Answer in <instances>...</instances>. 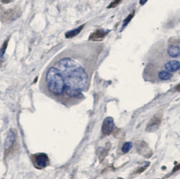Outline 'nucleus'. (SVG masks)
Masks as SVG:
<instances>
[{
	"label": "nucleus",
	"mask_w": 180,
	"mask_h": 179,
	"mask_svg": "<svg viewBox=\"0 0 180 179\" xmlns=\"http://www.w3.org/2000/svg\"><path fill=\"white\" fill-rule=\"evenodd\" d=\"M108 30H104L103 29H98L93 32L89 35V40L93 41H100L102 40L108 34Z\"/></svg>",
	"instance_id": "5"
},
{
	"label": "nucleus",
	"mask_w": 180,
	"mask_h": 179,
	"mask_svg": "<svg viewBox=\"0 0 180 179\" xmlns=\"http://www.w3.org/2000/svg\"><path fill=\"white\" fill-rule=\"evenodd\" d=\"M115 126L113 119L112 117H107L103 122L102 127H101V131L102 133L105 136H108L111 134Z\"/></svg>",
	"instance_id": "4"
},
{
	"label": "nucleus",
	"mask_w": 180,
	"mask_h": 179,
	"mask_svg": "<svg viewBox=\"0 0 180 179\" xmlns=\"http://www.w3.org/2000/svg\"><path fill=\"white\" fill-rule=\"evenodd\" d=\"M46 83L48 90L55 95H60L65 91L64 78L61 73L56 67H51L47 73Z\"/></svg>",
	"instance_id": "2"
},
{
	"label": "nucleus",
	"mask_w": 180,
	"mask_h": 179,
	"mask_svg": "<svg viewBox=\"0 0 180 179\" xmlns=\"http://www.w3.org/2000/svg\"><path fill=\"white\" fill-rule=\"evenodd\" d=\"M134 15V13H131V14H129L128 16H127V18L125 19V21H123V25H122V28H124L126 26H128V23H129V22L131 21L132 20V18H133V16Z\"/></svg>",
	"instance_id": "13"
},
{
	"label": "nucleus",
	"mask_w": 180,
	"mask_h": 179,
	"mask_svg": "<svg viewBox=\"0 0 180 179\" xmlns=\"http://www.w3.org/2000/svg\"><path fill=\"white\" fill-rule=\"evenodd\" d=\"M66 78H64L65 92L69 97H78L81 95L82 91L85 89L88 80V75L82 67L76 66L64 72Z\"/></svg>",
	"instance_id": "1"
},
{
	"label": "nucleus",
	"mask_w": 180,
	"mask_h": 179,
	"mask_svg": "<svg viewBox=\"0 0 180 179\" xmlns=\"http://www.w3.org/2000/svg\"><path fill=\"white\" fill-rule=\"evenodd\" d=\"M161 123V118L158 116H155L150 121L146 127V130L148 132H153V131L156 130L158 128L159 125Z\"/></svg>",
	"instance_id": "6"
},
{
	"label": "nucleus",
	"mask_w": 180,
	"mask_h": 179,
	"mask_svg": "<svg viewBox=\"0 0 180 179\" xmlns=\"http://www.w3.org/2000/svg\"><path fill=\"white\" fill-rule=\"evenodd\" d=\"M132 147V143L130 142H125V144L122 145V152L123 153H126L129 152V150H131V148Z\"/></svg>",
	"instance_id": "12"
},
{
	"label": "nucleus",
	"mask_w": 180,
	"mask_h": 179,
	"mask_svg": "<svg viewBox=\"0 0 180 179\" xmlns=\"http://www.w3.org/2000/svg\"><path fill=\"white\" fill-rule=\"evenodd\" d=\"M165 71H168L170 73L176 72L180 69V62L179 61L172 60L169 61L164 65Z\"/></svg>",
	"instance_id": "7"
},
{
	"label": "nucleus",
	"mask_w": 180,
	"mask_h": 179,
	"mask_svg": "<svg viewBox=\"0 0 180 179\" xmlns=\"http://www.w3.org/2000/svg\"><path fill=\"white\" fill-rule=\"evenodd\" d=\"M174 90H175V91H180V84H179V85L174 88Z\"/></svg>",
	"instance_id": "17"
},
{
	"label": "nucleus",
	"mask_w": 180,
	"mask_h": 179,
	"mask_svg": "<svg viewBox=\"0 0 180 179\" xmlns=\"http://www.w3.org/2000/svg\"><path fill=\"white\" fill-rule=\"evenodd\" d=\"M147 1H148V0H140L139 3H140L141 5H144Z\"/></svg>",
	"instance_id": "16"
},
{
	"label": "nucleus",
	"mask_w": 180,
	"mask_h": 179,
	"mask_svg": "<svg viewBox=\"0 0 180 179\" xmlns=\"http://www.w3.org/2000/svg\"><path fill=\"white\" fill-rule=\"evenodd\" d=\"M84 26V24L82 25V26H79L78 28H76L73 29L72 30H70V31H68V32H67L66 33V38H72L73 37H75V36L78 35L79 33L82 31V30L83 29Z\"/></svg>",
	"instance_id": "10"
},
{
	"label": "nucleus",
	"mask_w": 180,
	"mask_h": 179,
	"mask_svg": "<svg viewBox=\"0 0 180 179\" xmlns=\"http://www.w3.org/2000/svg\"><path fill=\"white\" fill-rule=\"evenodd\" d=\"M7 43H4V44H3V46L2 47V48L0 49V57H2L3 56H4L5 50L7 49Z\"/></svg>",
	"instance_id": "15"
},
{
	"label": "nucleus",
	"mask_w": 180,
	"mask_h": 179,
	"mask_svg": "<svg viewBox=\"0 0 180 179\" xmlns=\"http://www.w3.org/2000/svg\"><path fill=\"white\" fill-rule=\"evenodd\" d=\"M158 76L159 79L161 80H170L172 77V74L168 71H162L158 73Z\"/></svg>",
	"instance_id": "11"
},
{
	"label": "nucleus",
	"mask_w": 180,
	"mask_h": 179,
	"mask_svg": "<svg viewBox=\"0 0 180 179\" xmlns=\"http://www.w3.org/2000/svg\"><path fill=\"white\" fill-rule=\"evenodd\" d=\"M15 139H16L15 133H14L12 130H9V131H8L7 133V138H6L4 142V148L6 150H9L10 148L12 147L13 142H15Z\"/></svg>",
	"instance_id": "8"
},
{
	"label": "nucleus",
	"mask_w": 180,
	"mask_h": 179,
	"mask_svg": "<svg viewBox=\"0 0 180 179\" xmlns=\"http://www.w3.org/2000/svg\"><path fill=\"white\" fill-rule=\"evenodd\" d=\"M167 51L170 57L176 58L180 56V47L178 45H170L168 47Z\"/></svg>",
	"instance_id": "9"
},
{
	"label": "nucleus",
	"mask_w": 180,
	"mask_h": 179,
	"mask_svg": "<svg viewBox=\"0 0 180 179\" xmlns=\"http://www.w3.org/2000/svg\"><path fill=\"white\" fill-rule=\"evenodd\" d=\"M122 0H113L111 4H109V6H108V9H112V8H115V7H117L118 4H119Z\"/></svg>",
	"instance_id": "14"
},
{
	"label": "nucleus",
	"mask_w": 180,
	"mask_h": 179,
	"mask_svg": "<svg viewBox=\"0 0 180 179\" xmlns=\"http://www.w3.org/2000/svg\"><path fill=\"white\" fill-rule=\"evenodd\" d=\"M32 160L35 167L38 168V169H44V168L48 166L49 162L47 155L44 153L35 155L32 156Z\"/></svg>",
	"instance_id": "3"
}]
</instances>
